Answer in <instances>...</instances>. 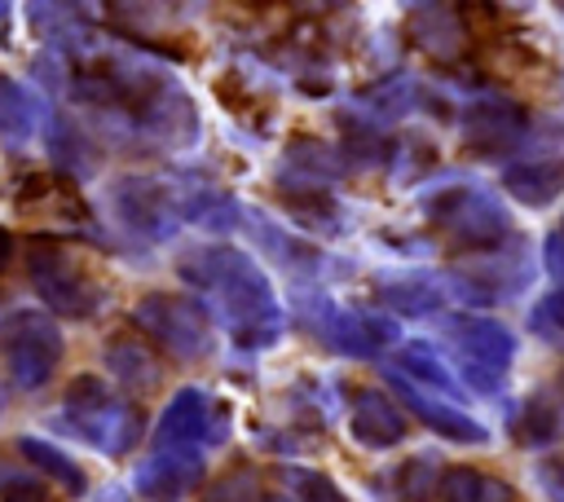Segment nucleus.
Wrapping results in <instances>:
<instances>
[{
	"instance_id": "24",
	"label": "nucleus",
	"mask_w": 564,
	"mask_h": 502,
	"mask_svg": "<svg viewBox=\"0 0 564 502\" xmlns=\"http://www.w3.org/2000/svg\"><path fill=\"white\" fill-rule=\"evenodd\" d=\"M441 502H516V489L507 480H498L494 471L449 467L441 476Z\"/></svg>"
},
{
	"instance_id": "33",
	"label": "nucleus",
	"mask_w": 564,
	"mask_h": 502,
	"mask_svg": "<svg viewBox=\"0 0 564 502\" xmlns=\"http://www.w3.org/2000/svg\"><path fill=\"white\" fill-rule=\"evenodd\" d=\"M533 330H542V335H564V286H555L546 299H538V308H533Z\"/></svg>"
},
{
	"instance_id": "28",
	"label": "nucleus",
	"mask_w": 564,
	"mask_h": 502,
	"mask_svg": "<svg viewBox=\"0 0 564 502\" xmlns=\"http://www.w3.org/2000/svg\"><path fill=\"white\" fill-rule=\"evenodd\" d=\"M44 141H48V159L62 167V172H88L93 167V150L84 145V132L75 128V123H48V132H44Z\"/></svg>"
},
{
	"instance_id": "19",
	"label": "nucleus",
	"mask_w": 564,
	"mask_h": 502,
	"mask_svg": "<svg viewBox=\"0 0 564 502\" xmlns=\"http://www.w3.org/2000/svg\"><path fill=\"white\" fill-rule=\"evenodd\" d=\"M392 370H401L410 383H419L423 392L432 388L436 396H445V401H454V405L467 396V388H463V379L454 374V365H449L432 343H423V339H410V343L401 348V357H397Z\"/></svg>"
},
{
	"instance_id": "23",
	"label": "nucleus",
	"mask_w": 564,
	"mask_h": 502,
	"mask_svg": "<svg viewBox=\"0 0 564 502\" xmlns=\"http://www.w3.org/2000/svg\"><path fill=\"white\" fill-rule=\"evenodd\" d=\"M13 445H18V454H22V458H26V462H31V467L44 476V480H57V484H62L70 498H79V493L88 489L84 467H79V462H75L66 449H57L53 440H40V436H18Z\"/></svg>"
},
{
	"instance_id": "1",
	"label": "nucleus",
	"mask_w": 564,
	"mask_h": 502,
	"mask_svg": "<svg viewBox=\"0 0 564 502\" xmlns=\"http://www.w3.org/2000/svg\"><path fill=\"white\" fill-rule=\"evenodd\" d=\"M181 277L203 291V308L216 313L220 326H229L238 335V343H256L269 348L282 330L278 317V299L269 277L256 269V260L238 247H189L181 251Z\"/></svg>"
},
{
	"instance_id": "20",
	"label": "nucleus",
	"mask_w": 564,
	"mask_h": 502,
	"mask_svg": "<svg viewBox=\"0 0 564 502\" xmlns=\"http://www.w3.org/2000/svg\"><path fill=\"white\" fill-rule=\"evenodd\" d=\"M507 432L524 449H546L564 432V405L551 392H533V396H524L520 405L507 410Z\"/></svg>"
},
{
	"instance_id": "32",
	"label": "nucleus",
	"mask_w": 564,
	"mask_h": 502,
	"mask_svg": "<svg viewBox=\"0 0 564 502\" xmlns=\"http://www.w3.org/2000/svg\"><path fill=\"white\" fill-rule=\"evenodd\" d=\"M295 489H300V498L304 502H352L330 476H322V471H295Z\"/></svg>"
},
{
	"instance_id": "10",
	"label": "nucleus",
	"mask_w": 564,
	"mask_h": 502,
	"mask_svg": "<svg viewBox=\"0 0 564 502\" xmlns=\"http://www.w3.org/2000/svg\"><path fill=\"white\" fill-rule=\"evenodd\" d=\"M22 220H31L35 229H44V238H70V233H93V211L84 207L79 189L57 176V172H31L18 194H13Z\"/></svg>"
},
{
	"instance_id": "40",
	"label": "nucleus",
	"mask_w": 564,
	"mask_h": 502,
	"mask_svg": "<svg viewBox=\"0 0 564 502\" xmlns=\"http://www.w3.org/2000/svg\"><path fill=\"white\" fill-rule=\"evenodd\" d=\"M260 502H291V498H282V493H264Z\"/></svg>"
},
{
	"instance_id": "6",
	"label": "nucleus",
	"mask_w": 564,
	"mask_h": 502,
	"mask_svg": "<svg viewBox=\"0 0 564 502\" xmlns=\"http://www.w3.org/2000/svg\"><path fill=\"white\" fill-rule=\"evenodd\" d=\"M502 189L520 207H551L564 194V123H538L524 145L502 163Z\"/></svg>"
},
{
	"instance_id": "5",
	"label": "nucleus",
	"mask_w": 564,
	"mask_h": 502,
	"mask_svg": "<svg viewBox=\"0 0 564 502\" xmlns=\"http://www.w3.org/2000/svg\"><path fill=\"white\" fill-rule=\"evenodd\" d=\"M529 282H533V255H529V242H524L520 233L507 238V242L494 247V251H476L471 260L454 264V269L441 277L445 295L458 299V304H467L471 313L520 295Z\"/></svg>"
},
{
	"instance_id": "18",
	"label": "nucleus",
	"mask_w": 564,
	"mask_h": 502,
	"mask_svg": "<svg viewBox=\"0 0 564 502\" xmlns=\"http://www.w3.org/2000/svg\"><path fill=\"white\" fill-rule=\"evenodd\" d=\"M101 357H106V370L123 388H132V392H150L163 379V365H159L150 339H141V335H115V339H106V352Z\"/></svg>"
},
{
	"instance_id": "7",
	"label": "nucleus",
	"mask_w": 564,
	"mask_h": 502,
	"mask_svg": "<svg viewBox=\"0 0 564 502\" xmlns=\"http://www.w3.org/2000/svg\"><path fill=\"white\" fill-rule=\"evenodd\" d=\"M132 326L176 361H203L212 352V317L203 304L185 295H167V291L145 295L132 308Z\"/></svg>"
},
{
	"instance_id": "39",
	"label": "nucleus",
	"mask_w": 564,
	"mask_h": 502,
	"mask_svg": "<svg viewBox=\"0 0 564 502\" xmlns=\"http://www.w3.org/2000/svg\"><path fill=\"white\" fill-rule=\"evenodd\" d=\"M101 502H128V498H123V493H119V489H110V493H106V498H101Z\"/></svg>"
},
{
	"instance_id": "38",
	"label": "nucleus",
	"mask_w": 564,
	"mask_h": 502,
	"mask_svg": "<svg viewBox=\"0 0 564 502\" xmlns=\"http://www.w3.org/2000/svg\"><path fill=\"white\" fill-rule=\"evenodd\" d=\"M9 255H13V233L0 225V273L9 269Z\"/></svg>"
},
{
	"instance_id": "22",
	"label": "nucleus",
	"mask_w": 564,
	"mask_h": 502,
	"mask_svg": "<svg viewBox=\"0 0 564 502\" xmlns=\"http://www.w3.org/2000/svg\"><path fill=\"white\" fill-rule=\"evenodd\" d=\"M278 194H282L286 211H291V216H295L304 229H313V233H335V229L344 225V216H339L335 198H330L322 185H313V181H300V176H278Z\"/></svg>"
},
{
	"instance_id": "25",
	"label": "nucleus",
	"mask_w": 564,
	"mask_h": 502,
	"mask_svg": "<svg viewBox=\"0 0 564 502\" xmlns=\"http://www.w3.org/2000/svg\"><path fill=\"white\" fill-rule=\"evenodd\" d=\"M35 137V97L18 79H0V141L4 145H26Z\"/></svg>"
},
{
	"instance_id": "34",
	"label": "nucleus",
	"mask_w": 564,
	"mask_h": 502,
	"mask_svg": "<svg viewBox=\"0 0 564 502\" xmlns=\"http://www.w3.org/2000/svg\"><path fill=\"white\" fill-rule=\"evenodd\" d=\"M542 269L564 286V216H560V225L546 233V242H542Z\"/></svg>"
},
{
	"instance_id": "31",
	"label": "nucleus",
	"mask_w": 564,
	"mask_h": 502,
	"mask_svg": "<svg viewBox=\"0 0 564 502\" xmlns=\"http://www.w3.org/2000/svg\"><path fill=\"white\" fill-rule=\"evenodd\" d=\"M454 370H458L463 388L476 392V396H498L502 383H507V370H494V365H480V361H467V357H454Z\"/></svg>"
},
{
	"instance_id": "12",
	"label": "nucleus",
	"mask_w": 564,
	"mask_h": 502,
	"mask_svg": "<svg viewBox=\"0 0 564 502\" xmlns=\"http://www.w3.org/2000/svg\"><path fill=\"white\" fill-rule=\"evenodd\" d=\"M441 330L449 335L454 357H467V361H480L494 370H511V361L520 352L516 330L485 313H449V317H441Z\"/></svg>"
},
{
	"instance_id": "14",
	"label": "nucleus",
	"mask_w": 564,
	"mask_h": 502,
	"mask_svg": "<svg viewBox=\"0 0 564 502\" xmlns=\"http://www.w3.org/2000/svg\"><path fill=\"white\" fill-rule=\"evenodd\" d=\"M198 480H203L198 449H154L137 467V493L145 502H181L185 493H194Z\"/></svg>"
},
{
	"instance_id": "2",
	"label": "nucleus",
	"mask_w": 564,
	"mask_h": 502,
	"mask_svg": "<svg viewBox=\"0 0 564 502\" xmlns=\"http://www.w3.org/2000/svg\"><path fill=\"white\" fill-rule=\"evenodd\" d=\"M62 405H66V427L79 440H88L93 449L110 454V458L128 454L145 436L141 410L132 401L115 396L101 374H75L70 388H66V396H62Z\"/></svg>"
},
{
	"instance_id": "3",
	"label": "nucleus",
	"mask_w": 564,
	"mask_h": 502,
	"mask_svg": "<svg viewBox=\"0 0 564 502\" xmlns=\"http://www.w3.org/2000/svg\"><path fill=\"white\" fill-rule=\"evenodd\" d=\"M26 269H31L35 295H40L53 313H62V317L88 321V317L101 313L106 299H110V286H106L84 260H75L57 238H35L31 251H26Z\"/></svg>"
},
{
	"instance_id": "9",
	"label": "nucleus",
	"mask_w": 564,
	"mask_h": 502,
	"mask_svg": "<svg viewBox=\"0 0 564 502\" xmlns=\"http://www.w3.org/2000/svg\"><path fill=\"white\" fill-rule=\"evenodd\" d=\"M533 132V119L520 101L511 97H498V92H480L463 106L458 114V137H463V150L476 154V159H511L524 137Z\"/></svg>"
},
{
	"instance_id": "16",
	"label": "nucleus",
	"mask_w": 564,
	"mask_h": 502,
	"mask_svg": "<svg viewBox=\"0 0 564 502\" xmlns=\"http://www.w3.org/2000/svg\"><path fill=\"white\" fill-rule=\"evenodd\" d=\"M216 440L212 432V401L198 388H181L154 427V449H194L198 440Z\"/></svg>"
},
{
	"instance_id": "21",
	"label": "nucleus",
	"mask_w": 564,
	"mask_h": 502,
	"mask_svg": "<svg viewBox=\"0 0 564 502\" xmlns=\"http://www.w3.org/2000/svg\"><path fill=\"white\" fill-rule=\"evenodd\" d=\"M379 304L405 317H432L445 304V286L432 273H401V277H379L375 286Z\"/></svg>"
},
{
	"instance_id": "17",
	"label": "nucleus",
	"mask_w": 564,
	"mask_h": 502,
	"mask_svg": "<svg viewBox=\"0 0 564 502\" xmlns=\"http://www.w3.org/2000/svg\"><path fill=\"white\" fill-rule=\"evenodd\" d=\"M405 26H410V40L427 57L454 62L467 48V22H463V13L454 4H414L405 13Z\"/></svg>"
},
{
	"instance_id": "11",
	"label": "nucleus",
	"mask_w": 564,
	"mask_h": 502,
	"mask_svg": "<svg viewBox=\"0 0 564 502\" xmlns=\"http://www.w3.org/2000/svg\"><path fill=\"white\" fill-rule=\"evenodd\" d=\"M110 207L123 220V229L141 233V238H172V229L181 220L176 198L154 176H119L110 185Z\"/></svg>"
},
{
	"instance_id": "29",
	"label": "nucleus",
	"mask_w": 564,
	"mask_h": 502,
	"mask_svg": "<svg viewBox=\"0 0 564 502\" xmlns=\"http://www.w3.org/2000/svg\"><path fill=\"white\" fill-rule=\"evenodd\" d=\"M260 498H264V493H260V476H256V467L238 462V467H229L225 476L212 480V489H207L203 502H260Z\"/></svg>"
},
{
	"instance_id": "26",
	"label": "nucleus",
	"mask_w": 564,
	"mask_h": 502,
	"mask_svg": "<svg viewBox=\"0 0 564 502\" xmlns=\"http://www.w3.org/2000/svg\"><path fill=\"white\" fill-rule=\"evenodd\" d=\"M242 220L256 229L260 247H264L273 260H282V269H304V264H317V260H322V251H317V247H308V242H304V238H295V233H282V229H278L269 216L247 211Z\"/></svg>"
},
{
	"instance_id": "37",
	"label": "nucleus",
	"mask_w": 564,
	"mask_h": 502,
	"mask_svg": "<svg viewBox=\"0 0 564 502\" xmlns=\"http://www.w3.org/2000/svg\"><path fill=\"white\" fill-rule=\"evenodd\" d=\"M18 480H22V476H18V471H13V467H9L4 458H0V498H4V493H9V489H13Z\"/></svg>"
},
{
	"instance_id": "13",
	"label": "nucleus",
	"mask_w": 564,
	"mask_h": 502,
	"mask_svg": "<svg viewBox=\"0 0 564 502\" xmlns=\"http://www.w3.org/2000/svg\"><path fill=\"white\" fill-rule=\"evenodd\" d=\"M388 383H392L397 401H401L423 427H432L436 436L458 440V445H489V427H485L480 418H471L463 405H454V401H445V396H436V392H423V388L410 383L401 370H388Z\"/></svg>"
},
{
	"instance_id": "35",
	"label": "nucleus",
	"mask_w": 564,
	"mask_h": 502,
	"mask_svg": "<svg viewBox=\"0 0 564 502\" xmlns=\"http://www.w3.org/2000/svg\"><path fill=\"white\" fill-rule=\"evenodd\" d=\"M538 484H542V493L551 502H564V458H546L538 467Z\"/></svg>"
},
{
	"instance_id": "8",
	"label": "nucleus",
	"mask_w": 564,
	"mask_h": 502,
	"mask_svg": "<svg viewBox=\"0 0 564 502\" xmlns=\"http://www.w3.org/2000/svg\"><path fill=\"white\" fill-rule=\"evenodd\" d=\"M0 361L18 392H35L53 379L62 361V330L35 308L9 313L0 326Z\"/></svg>"
},
{
	"instance_id": "15",
	"label": "nucleus",
	"mask_w": 564,
	"mask_h": 502,
	"mask_svg": "<svg viewBox=\"0 0 564 502\" xmlns=\"http://www.w3.org/2000/svg\"><path fill=\"white\" fill-rule=\"evenodd\" d=\"M348 432H352V440L366 445V449L401 445V440H405L401 401H392V396L379 392V388H357V392H352V405H348Z\"/></svg>"
},
{
	"instance_id": "27",
	"label": "nucleus",
	"mask_w": 564,
	"mask_h": 502,
	"mask_svg": "<svg viewBox=\"0 0 564 502\" xmlns=\"http://www.w3.org/2000/svg\"><path fill=\"white\" fill-rule=\"evenodd\" d=\"M441 462L436 454H414L397 467V498L401 502H432L441 498Z\"/></svg>"
},
{
	"instance_id": "30",
	"label": "nucleus",
	"mask_w": 564,
	"mask_h": 502,
	"mask_svg": "<svg viewBox=\"0 0 564 502\" xmlns=\"http://www.w3.org/2000/svg\"><path fill=\"white\" fill-rule=\"evenodd\" d=\"M392 163H397V167H392V181H397V185H414L423 172L436 167V150H432L423 137H405V145L392 154Z\"/></svg>"
},
{
	"instance_id": "36",
	"label": "nucleus",
	"mask_w": 564,
	"mask_h": 502,
	"mask_svg": "<svg viewBox=\"0 0 564 502\" xmlns=\"http://www.w3.org/2000/svg\"><path fill=\"white\" fill-rule=\"evenodd\" d=\"M0 502H44V484H40V480H31V476H22V480H18Z\"/></svg>"
},
{
	"instance_id": "4",
	"label": "nucleus",
	"mask_w": 564,
	"mask_h": 502,
	"mask_svg": "<svg viewBox=\"0 0 564 502\" xmlns=\"http://www.w3.org/2000/svg\"><path fill=\"white\" fill-rule=\"evenodd\" d=\"M419 207L436 229H445L458 247H471V251H494L507 238H516L511 211L489 189H476V185L449 181L441 194H423Z\"/></svg>"
}]
</instances>
